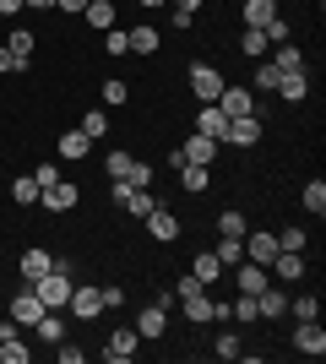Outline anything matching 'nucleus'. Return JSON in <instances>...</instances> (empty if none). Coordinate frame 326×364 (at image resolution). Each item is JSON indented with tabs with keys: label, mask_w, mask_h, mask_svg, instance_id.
Returning <instances> with one entry per match:
<instances>
[{
	"label": "nucleus",
	"mask_w": 326,
	"mask_h": 364,
	"mask_svg": "<svg viewBox=\"0 0 326 364\" xmlns=\"http://www.w3.org/2000/svg\"><path fill=\"white\" fill-rule=\"evenodd\" d=\"M71 289H77V261H55V267H49V272L33 283V294L44 299V310H65Z\"/></svg>",
	"instance_id": "f257e3e1"
},
{
	"label": "nucleus",
	"mask_w": 326,
	"mask_h": 364,
	"mask_svg": "<svg viewBox=\"0 0 326 364\" xmlns=\"http://www.w3.org/2000/svg\"><path fill=\"white\" fill-rule=\"evenodd\" d=\"M185 87H190V98H196V104H217V92L229 87V76L217 71L212 60H196V65L185 71Z\"/></svg>",
	"instance_id": "f03ea898"
},
{
	"label": "nucleus",
	"mask_w": 326,
	"mask_h": 364,
	"mask_svg": "<svg viewBox=\"0 0 326 364\" xmlns=\"http://www.w3.org/2000/svg\"><path fill=\"white\" fill-rule=\"evenodd\" d=\"M104 174H109V180H125V185H153V168L141 164L136 152H120V147L104 158Z\"/></svg>",
	"instance_id": "7ed1b4c3"
},
{
	"label": "nucleus",
	"mask_w": 326,
	"mask_h": 364,
	"mask_svg": "<svg viewBox=\"0 0 326 364\" xmlns=\"http://www.w3.org/2000/svg\"><path fill=\"white\" fill-rule=\"evenodd\" d=\"M180 164H202V168H212V164H217V141L202 136V131H190L185 147H174V152H169V168H180Z\"/></svg>",
	"instance_id": "20e7f679"
},
{
	"label": "nucleus",
	"mask_w": 326,
	"mask_h": 364,
	"mask_svg": "<svg viewBox=\"0 0 326 364\" xmlns=\"http://www.w3.org/2000/svg\"><path fill=\"white\" fill-rule=\"evenodd\" d=\"M38 207H44V213H77V207H82V185L60 174L55 185H44V191H38Z\"/></svg>",
	"instance_id": "39448f33"
},
{
	"label": "nucleus",
	"mask_w": 326,
	"mask_h": 364,
	"mask_svg": "<svg viewBox=\"0 0 326 364\" xmlns=\"http://www.w3.org/2000/svg\"><path fill=\"white\" fill-rule=\"evenodd\" d=\"M141 228H147V240H153V245H174L180 234H185V223H180V218H174L169 207H163V201H158L153 213L141 218Z\"/></svg>",
	"instance_id": "423d86ee"
},
{
	"label": "nucleus",
	"mask_w": 326,
	"mask_h": 364,
	"mask_svg": "<svg viewBox=\"0 0 326 364\" xmlns=\"http://www.w3.org/2000/svg\"><path fill=\"white\" fill-rule=\"evenodd\" d=\"M98 353H104L109 364H131V359L141 353V337H136V326H114V332L104 337V348H98Z\"/></svg>",
	"instance_id": "0eeeda50"
},
{
	"label": "nucleus",
	"mask_w": 326,
	"mask_h": 364,
	"mask_svg": "<svg viewBox=\"0 0 326 364\" xmlns=\"http://www.w3.org/2000/svg\"><path fill=\"white\" fill-rule=\"evenodd\" d=\"M131 326H136L141 343H158V337H169V310L153 299V304H141V310H136V321H131Z\"/></svg>",
	"instance_id": "6e6552de"
},
{
	"label": "nucleus",
	"mask_w": 326,
	"mask_h": 364,
	"mask_svg": "<svg viewBox=\"0 0 326 364\" xmlns=\"http://www.w3.org/2000/svg\"><path fill=\"white\" fill-rule=\"evenodd\" d=\"M261 136H266L261 114H239V120H229V125H223V147H256Z\"/></svg>",
	"instance_id": "1a4fd4ad"
},
{
	"label": "nucleus",
	"mask_w": 326,
	"mask_h": 364,
	"mask_svg": "<svg viewBox=\"0 0 326 364\" xmlns=\"http://www.w3.org/2000/svg\"><path fill=\"white\" fill-rule=\"evenodd\" d=\"M266 272H272V283H299V277L310 272V261H305V250H278V256L266 261Z\"/></svg>",
	"instance_id": "9d476101"
},
{
	"label": "nucleus",
	"mask_w": 326,
	"mask_h": 364,
	"mask_svg": "<svg viewBox=\"0 0 326 364\" xmlns=\"http://www.w3.org/2000/svg\"><path fill=\"white\" fill-rule=\"evenodd\" d=\"M33 348H28V337H22V326L16 321H0V364H28Z\"/></svg>",
	"instance_id": "9b49d317"
},
{
	"label": "nucleus",
	"mask_w": 326,
	"mask_h": 364,
	"mask_svg": "<svg viewBox=\"0 0 326 364\" xmlns=\"http://www.w3.org/2000/svg\"><path fill=\"white\" fill-rule=\"evenodd\" d=\"M65 310H71L77 321H98V316H104V294H98L93 283H77L71 299H65Z\"/></svg>",
	"instance_id": "f8f14e48"
},
{
	"label": "nucleus",
	"mask_w": 326,
	"mask_h": 364,
	"mask_svg": "<svg viewBox=\"0 0 326 364\" xmlns=\"http://www.w3.org/2000/svg\"><path fill=\"white\" fill-rule=\"evenodd\" d=\"M294 353H305V359H321L326 353V326L321 321H294Z\"/></svg>",
	"instance_id": "ddd939ff"
},
{
	"label": "nucleus",
	"mask_w": 326,
	"mask_h": 364,
	"mask_svg": "<svg viewBox=\"0 0 326 364\" xmlns=\"http://www.w3.org/2000/svg\"><path fill=\"white\" fill-rule=\"evenodd\" d=\"M38 316H44V299L33 294V283H22V289L11 294V321H16V326H28V332H33V321H38Z\"/></svg>",
	"instance_id": "4468645a"
},
{
	"label": "nucleus",
	"mask_w": 326,
	"mask_h": 364,
	"mask_svg": "<svg viewBox=\"0 0 326 364\" xmlns=\"http://www.w3.org/2000/svg\"><path fill=\"white\" fill-rule=\"evenodd\" d=\"M49 267H55V256H49L44 245H28V250L16 256V277H22V283H38V277H44Z\"/></svg>",
	"instance_id": "2eb2a0df"
},
{
	"label": "nucleus",
	"mask_w": 326,
	"mask_h": 364,
	"mask_svg": "<svg viewBox=\"0 0 326 364\" xmlns=\"http://www.w3.org/2000/svg\"><path fill=\"white\" fill-rule=\"evenodd\" d=\"M266 283H272V272H266L261 261H239L234 267V294H261Z\"/></svg>",
	"instance_id": "dca6fc26"
},
{
	"label": "nucleus",
	"mask_w": 326,
	"mask_h": 364,
	"mask_svg": "<svg viewBox=\"0 0 326 364\" xmlns=\"http://www.w3.org/2000/svg\"><path fill=\"white\" fill-rule=\"evenodd\" d=\"M278 256V234H272V228H245V261H272Z\"/></svg>",
	"instance_id": "f3484780"
},
{
	"label": "nucleus",
	"mask_w": 326,
	"mask_h": 364,
	"mask_svg": "<svg viewBox=\"0 0 326 364\" xmlns=\"http://www.w3.org/2000/svg\"><path fill=\"white\" fill-rule=\"evenodd\" d=\"M256 310H261V321H266V326H278V321L288 316V294H283L278 283H266V289L256 294Z\"/></svg>",
	"instance_id": "a211bd4d"
},
{
	"label": "nucleus",
	"mask_w": 326,
	"mask_h": 364,
	"mask_svg": "<svg viewBox=\"0 0 326 364\" xmlns=\"http://www.w3.org/2000/svg\"><path fill=\"white\" fill-rule=\"evenodd\" d=\"M217 109H223L229 120H239V114H256V92H250V87H223V92H217Z\"/></svg>",
	"instance_id": "6ab92c4d"
},
{
	"label": "nucleus",
	"mask_w": 326,
	"mask_h": 364,
	"mask_svg": "<svg viewBox=\"0 0 326 364\" xmlns=\"http://www.w3.org/2000/svg\"><path fill=\"white\" fill-rule=\"evenodd\" d=\"M55 152H60V164H82V158L93 152V136H82V131H60V136H55Z\"/></svg>",
	"instance_id": "aec40b11"
},
{
	"label": "nucleus",
	"mask_w": 326,
	"mask_h": 364,
	"mask_svg": "<svg viewBox=\"0 0 326 364\" xmlns=\"http://www.w3.org/2000/svg\"><path fill=\"white\" fill-rule=\"evenodd\" d=\"M278 98L283 104H305V98H310V71H283L278 76Z\"/></svg>",
	"instance_id": "412c9836"
},
{
	"label": "nucleus",
	"mask_w": 326,
	"mask_h": 364,
	"mask_svg": "<svg viewBox=\"0 0 326 364\" xmlns=\"http://www.w3.org/2000/svg\"><path fill=\"white\" fill-rule=\"evenodd\" d=\"M33 332H38V343H65V337H71V321H65L60 310H44V316L33 321Z\"/></svg>",
	"instance_id": "4be33fe9"
},
{
	"label": "nucleus",
	"mask_w": 326,
	"mask_h": 364,
	"mask_svg": "<svg viewBox=\"0 0 326 364\" xmlns=\"http://www.w3.org/2000/svg\"><path fill=\"white\" fill-rule=\"evenodd\" d=\"M82 22H87L93 33H104V28H114V22H120V11H114V0H87Z\"/></svg>",
	"instance_id": "5701e85b"
},
{
	"label": "nucleus",
	"mask_w": 326,
	"mask_h": 364,
	"mask_svg": "<svg viewBox=\"0 0 326 364\" xmlns=\"http://www.w3.org/2000/svg\"><path fill=\"white\" fill-rule=\"evenodd\" d=\"M223 125H229V114H223L217 104H202V114H196V131H202V136H212L217 147H223Z\"/></svg>",
	"instance_id": "b1692460"
},
{
	"label": "nucleus",
	"mask_w": 326,
	"mask_h": 364,
	"mask_svg": "<svg viewBox=\"0 0 326 364\" xmlns=\"http://www.w3.org/2000/svg\"><path fill=\"white\" fill-rule=\"evenodd\" d=\"M174 174H180V191H190V196H202L212 185V168H202V164H180Z\"/></svg>",
	"instance_id": "393cba45"
},
{
	"label": "nucleus",
	"mask_w": 326,
	"mask_h": 364,
	"mask_svg": "<svg viewBox=\"0 0 326 364\" xmlns=\"http://www.w3.org/2000/svg\"><path fill=\"white\" fill-rule=\"evenodd\" d=\"M190 272H196V277L207 283V289H212V283H217L223 272H229V267H223V261H217L212 250H196V256H190Z\"/></svg>",
	"instance_id": "a878e982"
},
{
	"label": "nucleus",
	"mask_w": 326,
	"mask_h": 364,
	"mask_svg": "<svg viewBox=\"0 0 326 364\" xmlns=\"http://www.w3.org/2000/svg\"><path fill=\"white\" fill-rule=\"evenodd\" d=\"M229 321H234V326H256V321H261L256 294H234V299H229Z\"/></svg>",
	"instance_id": "bb28decb"
},
{
	"label": "nucleus",
	"mask_w": 326,
	"mask_h": 364,
	"mask_svg": "<svg viewBox=\"0 0 326 364\" xmlns=\"http://www.w3.org/2000/svg\"><path fill=\"white\" fill-rule=\"evenodd\" d=\"M131 33V55H158V44H163V33L147 28V22H136V28H125Z\"/></svg>",
	"instance_id": "cd10ccee"
},
{
	"label": "nucleus",
	"mask_w": 326,
	"mask_h": 364,
	"mask_svg": "<svg viewBox=\"0 0 326 364\" xmlns=\"http://www.w3.org/2000/svg\"><path fill=\"white\" fill-rule=\"evenodd\" d=\"M239 16H245V28H266V22L278 16V0H245Z\"/></svg>",
	"instance_id": "c85d7f7f"
},
{
	"label": "nucleus",
	"mask_w": 326,
	"mask_h": 364,
	"mask_svg": "<svg viewBox=\"0 0 326 364\" xmlns=\"http://www.w3.org/2000/svg\"><path fill=\"white\" fill-rule=\"evenodd\" d=\"M6 49H11V60H33V49H38V33H33V28H11Z\"/></svg>",
	"instance_id": "c756f323"
},
{
	"label": "nucleus",
	"mask_w": 326,
	"mask_h": 364,
	"mask_svg": "<svg viewBox=\"0 0 326 364\" xmlns=\"http://www.w3.org/2000/svg\"><path fill=\"white\" fill-rule=\"evenodd\" d=\"M299 201H305V213H310V218H326V180H321V174L299 191Z\"/></svg>",
	"instance_id": "7c9ffc66"
},
{
	"label": "nucleus",
	"mask_w": 326,
	"mask_h": 364,
	"mask_svg": "<svg viewBox=\"0 0 326 364\" xmlns=\"http://www.w3.org/2000/svg\"><path fill=\"white\" fill-rule=\"evenodd\" d=\"M98 98H104V109H120V104H131V82L109 76V82H98Z\"/></svg>",
	"instance_id": "2f4dec72"
},
{
	"label": "nucleus",
	"mask_w": 326,
	"mask_h": 364,
	"mask_svg": "<svg viewBox=\"0 0 326 364\" xmlns=\"http://www.w3.org/2000/svg\"><path fill=\"white\" fill-rule=\"evenodd\" d=\"M266 33L261 28H239V55H250V60H266Z\"/></svg>",
	"instance_id": "473e14b6"
},
{
	"label": "nucleus",
	"mask_w": 326,
	"mask_h": 364,
	"mask_svg": "<svg viewBox=\"0 0 326 364\" xmlns=\"http://www.w3.org/2000/svg\"><path fill=\"white\" fill-rule=\"evenodd\" d=\"M272 65H278V71H305V49L299 44H278L272 49Z\"/></svg>",
	"instance_id": "72a5a7b5"
},
{
	"label": "nucleus",
	"mask_w": 326,
	"mask_h": 364,
	"mask_svg": "<svg viewBox=\"0 0 326 364\" xmlns=\"http://www.w3.org/2000/svg\"><path fill=\"white\" fill-rule=\"evenodd\" d=\"M278 65L272 60H256V82H250V92H266V98H272V92H278Z\"/></svg>",
	"instance_id": "f704fd0d"
},
{
	"label": "nucleus",
	"mask_w": 326,
	"mask_h": 364,
	"mask_svg": "<svg viewBox=\"0 0 326 364\" xmlns=\"http://www.w3.org/2000/svg\"><path fill=\"white\" fill-rule=\"evenodd\" d=\"M11 201L16 207H38V180H33V174H16L11 180Z\"/></svg>",
	"instance_id": "c9c22d12"
},
{
	"label": "nucleus",
	"mask_w": 326,
	"mask_h": 364,
	"mask_svg": "<svg viewBox=\"0 0 326 364\" xmlns=\"http://www.w3.org/2000/svg\"><path fill=\"white\" fill-rule=\"evenodd\" d=\"M212 256L223 261V267H239V261H245V240H223V234H217V245H212Z\"/></svg>",
	"instance_id": "e433bc0d"
},
{
	"label": "nucleus",
	"mask_w": 326,
	"mask_h": 364,
	"mask_svg": "<svg viewBox=\"0 0 326 364\" xmlns=\"http://www.w3.org/2000/svg\"><path fill=\"white\" fill-rule=\"evenodd\" d=\"M245 213H234V207H229V213H217V234H223V240H245Z\"/></svg>",
	"instance_id": "4c0bfd02"
},
{
	"label": "nucleus",
	"mask_w": 326,
	"mask_h": 364,
	"mask_svg": "<svg viewBox=\"0 0 326 364\" xmlns=\"http://www.w3.org/2000/svg\"><path fill=\"white\" fill-rule=\"evenodd\" d=\"M288 316L294 321H321V299H315V294H299V299H288Z\"/></svg>",
	"instance_id": "58836bf2"
},
{
	"label": "nucleus",
	"mask_w": 326,
	"mask_h": 364,
	"mask_svg": "<svg viewBox=\"0 0 326 364\" xmlns=\"http://www.w3.org/2000/svg\"><path fill=\"white\" fill-rule=\"evenodd\" d=\"M212 294H196V299H185V321H196V326H207V321H212Z\"/></svg>",
	"instance_id": "ea45409f"
},
{
	"label": "nucleus",
	"mask_w": 326,
	"mask_h": 364,
	"mask_svg": "<svg viewBox=\"0 0 326 364\" xmlns=\"http://www.w3.org/2000/svg\"><path fill=\"white\" fill-rule=\"evenodd\" d=\"M77 131H82V136H93V141H98V136H109V114H104V109H87Z\"/></svg>",
	"instance_id": "a19ab883"
},
{
	"label": "nucleus",
	"mask_w": 326,
	"mask_h": 364,
	"mask_svg": "<svg viewBox=\"0 0 326 364\" xmlns=\"http://www.w3.org/2000/svg\"><path fill=\"white\" fill-rule=\"evenodd\" d=\"M104 55H131V33L114 22V28H104Z\"/></svg>",
	"instance_id": "79ce46f5"
},
{
	"label": "nucleus",
	"mask_w": 326,
	"mask_h": 364,
	"mask_svg": "<svg viewBox=\"0 0 326 364\" xmlns=\"http://www.w3.org/2000/svg\"><path fill=\"white\" fill-rule=\"evenodd\" d=\"M169 6H174V28L185 33L190 22H196V11H202V6H207V0H169Z\"/></svg>",
	"instance_id": "37998d69"
},
{
	"label": "nucleus",
	"mask_w": 326,
	"mask_h": 364,
	"mask_svg": "<svg viewBox=\"0 0 326 364\" xmlns=\"http://www.w3.org/2000/svg\"><path fill=\"white\" fill-rule=\"evenodd\" d=\"M212 353H217V359H239V353H245V337H239V332H223L212 343Z\"/></svg>",
	"instance_id": "c03bdc74"
},
{
	"label": "nucleus",
	"mask_w": 326,
	"mask_h": 364,
	"mask_svg": "<svg viewBox=\"0 0 326 364\" xmlns=\"http://www.w3.org/2000/svg\"><path fill=\"white\" fill-rule=\"evenodd\" d=\"M196 294H207V283L185 267V272H180V283H174V299H196Z\"/></svg>",
	"instance_id": "a18cd8bd"
},
{
	"label": "nucleus",
	"mask_w": 326,
	"mask_h": 364,
	"mask_svg": "<svg viewBox=\"0 0 326 364\" xmlns=\"http://www.w3.org/2000/svg\"><path fill=\"white\" fill-rule=\"evenodd\" d=\"M305 245H310V240H305V228H299V223L278 228V250H305Z\"/></svg>",
	"instance_id": "49530a36"
},
{
	"label": "nucleus",
	"mask_w": 326,
	"mask_h": 364,
	"mask_svg": "<svg viewBox=\"0 0 326 364\" xmlns=\"http://www.w3.org/2000/svg\"><path fill=\"white\" fill-rule=\"evenodd\" d=\"M55 359L60 364H87V348H77V343L65 337V343H55Z\"/></svg>",
	"instance_id": "de8ad7c7"
},
{
	"label": "nucleus",
	"mask_w": 326,
	"mask_h": 364,
	"mask_svg": "<svg viewBox=\"0 0 326 364\" xmlns=\"http://www.w3.org/2000/svg\"><path fill=\"white\" fill-rule=\"evenodd\" d=\"M98 294H104V310H120V304H125V289H120V283H109V289H98Z\"/></svg>",
	"instance_id": "09e8293b"
},
{
	"label": "nucleus",
	"mask_w": 326,
	"mask_h": 364,
	"mask_svg": "<svg viewBox=\"0 0 326 364\" xmlns=\"http://www.w3.org/2000/svg\"><path fill=\"white\" fill-rule=\"evenodd\" d=\"M33 180H38V191H44V185L60 180V168H55V164H38V168H33Z\"/></svg>",
	"instance_id": "8fccbe9b"
},
{
	"label": "nucleus",
	"mask_w": 326,
	"mask_h": 364,
	"mask_svg": "<svg viewBox=\"0 0 326 364\" xmlns=\"http://www.w3.org/2000/svg\"><path fill=\"white\" fill-rule=\"evenodd\" d=\"M55 11H65V16H82V11H87V0H55Z\"/></svg>",
	"instance_id": "3c124183"
},
{
	"label": "nucleus",
	"mask_w": 326,
	"mask_h": 364,
	"mask_svg": "<svg viewBox=\"0 0 326 364\" xmlns=\"http://www.w3.org/2000/svg\"><path fill=\"white\" fill-rule=\"evenodd\" d=\"M22 11H28L22 0H0V16H22Z\"/></svg>",
	"instance_id": "603ef678"
},
{
	"label": "nucleus",
	"mask_w": 326,
	"mask_h": 364,
	"mask_svg": "<svg viewBox=\"0 0 326 364\" xmlns=\"http://www.w3.org/2000/svg\"><path fill=\"white\" fill-rule=\"evenodd\" d=\"M22 6H33V11H55V0H22Z\"/></svg>",
	"instance_id": "864d4df0"
},
{
	"label": "nucleus",
	"mask_w": 326,
	"mask_h": 364,
	"mask_svg": "<svg viewBox=\"0 0 326 364\" xmlns=\"http://www.w3.org/2000/svg\"><path fill=\"white\" fill-rule=\"evenodd\" d=\"M6 71H11V49L0 44V76H6Z\"/></svg>",
	"instance_id": "5fc2aeb1"
},
{
	"label": "nucleus",
	"mask_w": 326,
	"mask_h": 364,
	"mask_svg": "<svg viewBox=\"0 0 326 364\" xmlns=\"http://www.w3.org/2000/svg\"><path fill=\"white\" fill-rule=\"evenodd\" d=\"M141 11H158V6H169V0H136Z\"/></svg>",
	"instance_id": "6e6d98bb"
}]
</instances>
